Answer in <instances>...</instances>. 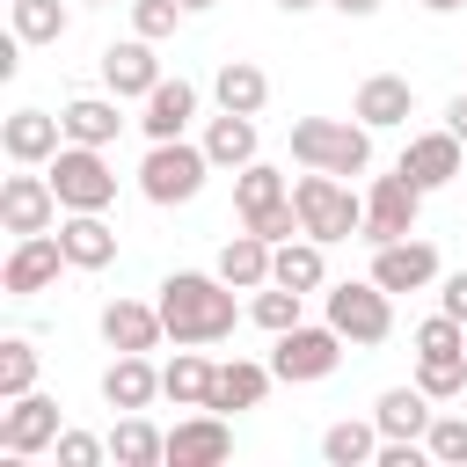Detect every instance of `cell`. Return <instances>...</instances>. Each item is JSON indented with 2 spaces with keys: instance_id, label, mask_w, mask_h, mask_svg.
Here are the masks:
<instances>
[{
  "instance_id": "7bdbcfd3",
  "label": "cell",
  "mask_w": 467,
  "mask_h": 467,
  "mask_svg": "<svg viewBox=\"0 0 467 467\" xmlns=\"http://www.w3.org/2000/svg\"><path fill=\"white\" fill-rule=\"evenodd\" d=\"M336 15H350V22H365V15H379V0H328Z\"/></svg>"
},
{
  "instance_id": "5b68a950",
  "label": "cell",
  "mask_w": 467,
  "mask_h": 467,
  "mask_svg": "<svg viewBox=\"0 0 467 467\" xmlns=\"http://www.w3.org/2000/svg\"><path fill=\"white\" fill-rule=\"evenodd\" d=\"M292 204H299V226H306L314 241H350V234H365V197H358L343 175H328V168L292 175Z\"/></svg>"
},
{
  "instance_id": "f546056e",
  "label": "cell",
  "mask_w": 467,
  "mask_h": 467,
  "mask_svg": "<svg viewBox=\"0 0 467 467\" xmlns=\"http://www.w3.org/2000/svg\"><path fill=\"white\" fill-rule=\"evenodd\" d=\"M277 204H292V175H277L270 161H248V168L234 175V212H241V226L263 219V212H277Z\"/></svg>"
},
{
  "instance_id": "7a4b0ae2",
  "label": "cell",
  "mask_w": 467,
  "mask_h": 467,
  "mask_svg": "<svg viewBox=\"0 0 467 467\" xmlns=\"http://www.w3.org/2000/svg\"><path fill=\"white\" fill-rule=\"evenodd\" d=\"M204 175H219L212 153H204V139H153L146 161H139V197L161 204V212H175V204H190L204 190Z\"/></svg>"
},
{
  "instance_id": "f6af8a7d",
  "label": "cell",
  "mask_w": 467,
  "mask_h": 467,
  "mask_svg": "<svg viewBox=\"0 0 467 467\" xmlns=\"http://www.w3.org/2000/svg\"><path fill=\"white\" fill-rule=\"evenodd\" d=\"M423 7H431V15H452V7H467V0H423Z\"/></svg>"
},
{
  "instance_id": "bcb514c9",
  "label": "cell",
  "mask_w": 467,
  "mask_h": 467,
  "mask_svg": "<svg viewBox=\"0 0 467 467\" xmlns=\"http://www.w3.org/2000/svg\"><path fill=\"white\" fill-rule=\"evenodd\" d=\"M182 7H190V15H212V7H219V0H182Z\"/></svg>"
},
{
  "instance_id": "f35d334b",
  "label": "cell",
  "mask_w": 467,
  "mask_h": 467,
  "mask_svg": "<svg viewBox=\"0 0 467 467\" xmlns=\"http://www.w3.org/2000/svg\"><path fill=\"white\" fill-rule=\"evenodd\" d=\"M182 15H190L182 0H131V29H139V36H153V44H168Z\"/></svg>"
},
{
  "instance_id": "4316f807",
  "label": "cell",
  "mask_w": 467,
  "mask_h": 467,
  "mask_svg": "<svg viewBox=\"0 0 467 467\" xmlns=\"http://www.w3.org/2000/svg\"><path fill=\"white\" fill-rule=\"evenodd\" d=\"M109 460L117 467H168V431H153L146 409H124L109 423Z\"/></svg>"
},
{
  "instance_id": "9a60e30c",
  "label": "cell",
  "mask_w": 467,
  "mask_h": 467,
  "mask_svg": "<svg viewBox=\"0 0 467 467\" xmlns=\"http://www.w3.org/2000/svg\"><path fill=\"white\" fill-rule=\"evenodd\" d=\"M219 460H234V423L219 409H197L168 431V467H219Z\"/></svg>"
},
{
  "instance_id": "603a6c76",
  "label": "cell",
  "mask_w": 467,
  "mask_h": 467,
  "mask_svg": "<svg viewBox=\"0 0 467 467\" xmlns=\"http://www.w3.org/2000/svg\"><path fill=\"white\" fill-rule=\"evenodd\" d=\"M58 124H66V139L73 146H117V131L131 124L124 109H117V95L102 88V95H73L66 109H58Z\"/></svg>"
},
{
  "instance_id": "e575fe53",
  "label": "cell",
  "mask_w": 467,
  "mask_h": 467,
  "mask_svg": "<svg viewBox=\"0 0 467 467\" xmlns=\"http://www.w3.org/2000/svg\"><path fill=\"white\" fill-rule=\"evenodd\" d=\"M409 343H416V358H467V321L438 306V314H423V321H416V336H409Z\"/></svg>"
},
{
  "instance_id": "44dd1931",
  "label": "cell",
  "mask_w": 467,
  "mask_h": 467,
  "mask_svg": "<svg viewBox=\"0 0 467 467\" xmlns=\"http://www.w3.org/2000/svg\"><path fill=\"white\" fill-rule=\"evenodd\" d=\"M102 401H109V409H153V401H161V365H153V350H117L109 372H102Z\"/></svg>"
},
{
  "instance_id": "8fae6325",
  "label": "cell",
  "mask_w": 467,
  "mask_h": 467,
  "mask_svg": "<svg viewBox=\"0 0 467 467\" xmlns=\"http://www.w3.org/2000/svg\"><path fill=\"white\" fill-rule=\"evenodd\" d=\"M58 401L51 394H15V401H0V452H22V460H36V452H51L58 445Z\"/></svg>"
},
{
  "instance_id": "6da1fadb",
  "label": "cell",
  "mask_w": 467,
  "mask_h": 467,
  "mask_svg": "<svg viewBox=\"0 0 467 467\" xmlns=\"http://www.w3.org/2000/svg\"><path fill=\"white\" fill-rule=\"evenodd\" d=\"M153 306L168 321V343H226L241 321V299L219 270H168Z\"/></svg>"
},
{
  "instance_id": "3957f363",
  "label": "cell",
  "mask_w": 467,
  "mask_h": 467,
  "mask_svg": "<svg viewBox=\"0 0 467 467\" xmlns=\"http://www.w3.org/2000/svg\"><path fill=\"white\" fill-rule=\"evenodd\" d=\"M292 161L328 168V175H365L372 168V124L358 117H299L292 124Z\"/></svg>"
},
{
  "instance_id": "e0dca14e",
  "label": "cell",
  "mask_w": 467,
  "mask_h": 467,
  "mask_svg": "<svg viewBox=\"0 0 467 467\" xmlns=\"http://www.w3.org/2000/svg\"><path fill=\"white\" fill-rule=\"evenodd\" d=\"M350 117H358V124H372V131H394V124H409V117H416V88H409L401 73H365V80H358V95H350Z\"/></svg>"
},
{
  "instance_id": "d6a6232c",
  "label": "cell",
  "mask_w": 467,
  "mask_h": 467,
  "mask_svg": "<svg viewBox=\"0 0 467 467\" xmlns=\"http://www.w3.org/2000/svg\"><path fill=\"white\" fill-rule=\"evenodd\" d=\"M7 29H15V44H58L73 29V7L66 0H7Z\"/></svg>"
},
{
  "instance_id": "d6986e66",
  "label": "cell",
  "mask_w": 467,
  "mask_h": 467,
  "mask_svg": "<svg viewBox=\"0 0 467 467\" xmlns=\"http://www.w3.org/2000/svg\"><path fill=\"white\" fill-rule=\"evenodd\" d=\"M212 387H219V365L204 358V343H175V358L161 365V401H175V409H212Z\"/></svg>"
},
{
  "instance_id": "d4e9b609",
  "label": "cell",
  "mask_w": 467,
  "mask_h": 467,
  "mask_svg": "<svg viewBox=\"0 0 467 467\" xmlns=\"http://www.w3.org/2000/svg\"><path fill=\"white\" fill-rule=\"evenodd\" d=\"M212 102H219V109H241V117H263V102H270V73H263L255 58H219V73H212Z\"/></svg>"
},
{
  "instance_id": "ee69618b",
  "label": "cell",
  "mask_w": 467,
  "mask_h": 467,
  "mask_svg": "<svg viewBox=\"0 0 467 467\" xmlns=\"http://www.w3.org/2000/svg\"><path fill=\"white\" fill-rule=\"evenodd\" d=\"M277 15H314V7H328V0H270Z\"/></svg>"
},
{
  "instance_id": "83f0119b",
  "label": "cell",
  "mask_w": 467,
  "mask_h": 467,
  "mask_svg": "<svg viewBox=\"0 0 467 467\" xmlns=\"http://www.w3.org/2000/svg\"><path fill=\"white\" fill-rule=\"evenodd\" d=\"M255 117H241V109H219L212 124H204V153H212V168H226V175H241L248 161H255Z\"/></svg>"
},
{
  "instance_id": "8d00e7d4",
  "label": "cell",
  "mask_w": 467,
  "mask_h": 467,
  "mask_svg": "<svg viewBox=\"0 0 467 467\" xmlns=\"http://www.w3.org/2000/svg\"><path fill=\"white\" fill-rule=\"evenodd\" d=\"M416 387L431 401H460L467 394V358H416Z\"/></svg>"
},
{
  "instance_id": "7402d4cb",
  "label": "cell",
  "mask_w": 467,
  "mask_h": 467,
  "mask_svg": "<svg viewBox=\"0 0 467 467\" xmlns=\"http://www.w3.org/2000/svg\"><path fill=\"white\" fill-rule=\"evenodd\" d=\"M58 248H66L73 270H109L117 263V226L102 212H66L58 219Z\"/></svg>"
},
{
  "instance_id": "52a82bcc",
  "label": "cell",
  "mask_w": 467,
  "mask_h": 467,
  "mask_svg": "<svg viewBox=\"0 0 467 467\" xmlns=\"http://www.w3.org/2000/svg\"><path fill=\"white\" fill-rule=\"evenodd\" d=\"M336 365H343V336H336L328 321H299V328H285L277 350H270V372H277L285 387H314V379H328Z\"/></svg>"
},
{
  "instance_id": "74e56055",
  "label": "cell",
  "mask_w": 467,
  "mask_h": 467,
  "mask_svg": "<svg viewBox=\"0 0 467 467\" xmlns=\"http://www.w3.org/2000/svg\"><path fill=\"white\" fill-rule=\"evenodd\" d=\"M423 445H431V460H438V467H467V416L438 409V416H431V431H423Z\"/></svg>"
},
{
  "instance_id": "5bb4252c",
  "label": "cell",
  "mask_w": 467,
  "mask_h": 467,
  "mask_svg": "<svg viewBox=\"0 0 467 467\" xmlns=\"http://www.w3.org/2000/svg\"><path fill=\"white\" fill-rule=\"evenodd\" d=\"M394 168H401L416 190H445V182H460V175H467V146L438 124V131H416V139L401 146V161H394Z\"/></svg>"
},
{
  "instance_id": "cb8c5ba5",
  "label": "cell",
  "mask_w": 467,
  "mask_h": 467,
  "mask_svg": "<svg viewBox=\"0 0 467 467\" xmlns=\"http://www.w3.org/2000/svg\"><path fill=\"white\" fill-rule=\"evenodd\" d=\"M270 277H277V285H292V292H328V241H314V234L277 241Z\"/></svg>"
},
{
  "instance_id": "9c48e42d",
  "label": "cell",
  "mask_w": 467,
  "mask_h": 467,
  "mask_svg": "<svg viewBox=\"0 0 467 467\" xmlns=\"http://www.w3.org/2000/svg\"><path fill=\"white\" fill-rule=\"evenodd\" d=\"M423 197H431V190H416L401 168H394V175H372V190H365V241L379 248V241H401V234H416V219H423Z\"/></svg>"
},
{
  "instance_id": "ac0fdd59",
  "label": "cell",
  "mask_w": 467,
  "mask_h": 467,
  "mask_svg": "<svg viewBox=\"0 0 467 467\" xmlns=\"http://www.w3.org/2000/svg\"><path fill=\"white\" fill-rule=\"evenodd\" d=\"M102 343H109V350H161V343H168V321H161L153 299H124V292H117V299L102 306Z\"/></svg>"
},
{
  "instance_id": "836d02e7",
  "label": "cell",
  "mask_w": 467,
  "mask_h": 467,
  "mask_svg": "<svg viewBox=\"0 0 467 467\" xmlns=\"http://www.w3.org/2000/svg\"><path fill=\"white\" fill-rule=\"evenodd\" d=\"M248 321H255V328H270V336H285V328H299V321H306V292H292V285H277V277H270V285L248 299Z\"/></svg>"
},
{
  "instance_id": "4fadbf2b",
  "label": "cell",
  "mask_w": 467,
  "mask_h": 467,
  "mask_svg": "<svg viewBox=\"0 0 467 467\" xmlns=\"http://www.w3.org/2000/svg\"><path fill=\"white\" fill-rule=\"evenodd\" d=\"M168 73H161V58H153V36H124V44H109L102 51V88L117 95V102H146L153 88H161Z\"/></svg>"
},
{
  "instance_id": "1f68e13d",
  "label": "cell",
  "mask_w": 467,
  "mask_h": 467,
  "mask_svg": "<svg viewBox=\"0 0 467 467\" xmlns=\"http://www.w3.org/2000/svg\"><path fill=\"white\" fill-rule=\"evenodd\" d=\"M321 460H328V467H372V460H379V423H372V416H365V423H358V416L328 423V431H321Z\"/></svg>"
},
{
  "instance_id": "ba28073f",
  "label": "cell",
  "mask_w": 467,
  "mask_h": 467,
  "mask_svg": "<svg viewBox=\"0 0 467 467\" xmlns=\"http://www.w3.org/2000/svg\"><path fill=\"white\" fill-rule=\"evenodd\" d=\"M66 219V204H58V190H51V175L44 168H22V175H7L0 182V226L22 241V234H51Z\"/></svg>"
},
{
  "instance_id": "8992f818",
  "label": "cell",
  "mask_w": 467,
  "mask_h": 467,
  "mask_svg": "<svg viewBox=\"0 0 467 467\" xmlns=\"http://www.w3.org/2000/svg\"><path fill=\"white\" fill-rule=\"evenodd\" d=\"M51 190H58V204L66 212H109L117 204V168H109V146H58L51 153Z\"/></svg>"
},
{
  "instance_id": "7c38bea8",
  "label": "cell",
  "mask_w": 467,
  "mask_h": 467,
  "mask_svg": "<svg viewBox=\"0 0 467 467\" xmlns=\"http://www.w3.org/2000/svg\"><path fill=\"white\" fill-rule=\"evenodd\" d=\"M438 277H445V263H438V248L423 234H401V241L372 248V285H387V292H423Z\"/></svg>"
},
{
  "instance_id": "d590c367",
  "label": "cell",
  "mask_w": 467,
  "mask_h": 467,
  "mask_svg": "<svg viewBox=\"0 0 467 467\" xmlns=\"http://www.w3.org/2000/svg\"><path fill=\"white\" fill-rule=\"evenodd\" d=\"M36 387V343L29 336H0V401Z\"/></svg>"
},
{
  "instance_id": "b9f144b4",
  "label": "cell",
  "mask_w": 467,
  "mask_h": 467,
  "mask_svg": "<svg viewBox=\"0 0 467 467\" xmlns=\"http://www.w3.org/2000/svg\"><path fill=\"white\" fill-rule=\"evenodd\" d=\"M445 131H452V139H460V146H467V88H460V95H452V102H445Z\"/></svg>"
},
{
  "instance_id": "30bf717a",
  "label": "cell",
  "mask_w": 467,
  "mask_h": 467,
  "mask_svg": "<svg viewBox=\"0 0 467 467\" xmlns=\"http://www.w3.org/2000/svg\"><path fill=\"white\" fill-rule=\"evenodd\" d=\"M58 270H73L66 248H58V226H51V234H22V241L7 248V263H0V292H7V299H36V292L58 285Z\"/></svg>"
},
{
  "instance_id": "f1b7e54d",
  "label": "cell",
  "mask_w": 467,
  "mask_h": 467,
  "mask_svg": "<svg viewBox=\"0 0 467 467\" xmlns=\"http://www.w3.org/2000/svg\"><path fill=\"white\" fill-rule=\"evenodd\" d=\"M431 416H438V409H431V394H423L416 379H409V387H387V394L372 401L379 438H423V431H431Z\"/></svg>"
},
{
  "instance_id": "60d3db41",
  "label": "cell",
  "mask_w": 467,
  "mask_h": 467,
  "mask_svg": "<svg viewBox=\"0 0 467 467\" xmlns=\"http://www.w3.org/2000/svg\"><path fill=\"white\" fill-rule=\"evenodd\" d=\"M438 306L467 321V270H445V277H438Z\"/></svg>"
},
{
  "instance_id": "ab89813d",
  "label": "cell",
  "mask_w": 467,
  "mask_h": 467,
  "mask_svg": "<svg viewBox=\"0 0 467 467\" xmlns=\"http://www.w3.org/2000/svg\"><path fill=\"white\" fill-rule=\"evenodd\" d=\"M58 467H102L109 460V438H95V431H58Z\"/></svg>"
},
{
  "instance_id": "7dc6e473",
  "label": "cell",
  "mask_w": 467,
  "mask_h": 467,
  "mask_svg": "<svg viewBox=\"0 0 467 467\" xmlns=\"http://www.w3.org/2000/svg\"><path fill=\"white\" fill-rule=\"evenodd\" d=\"M80 7H109V0H80Z\"/></svg>"
},
{
  "instance_id": "ffe728a7",
  "label": "cell",
  "mask_w": 467,
  "mask_h": 467,
  "mask_svg": "<svg viewBox=\"0 0 467 467\" xmlns=\"http://www.w3.org/2000/svg\"><path fill=\"white\" fill-rule=\"evenodd\" d=\"M190 124H197V80H182V73L161 80V88L139 102V131H146V146H153V139H182Z\"/></svg>"
},
{
  "instance_id": "2e32d148",
  "label": "cell",
  "mask_w": 467,
  "mask_h": 467,
  "mask_svg": "<svg viewBox=\"0 0 467 467\" xmlns=\"http://www.w3.org/2000/svg\"><path fill=\"white\" fill-rule=\"evenodd\" d=\"M58 146H66V124H58L51 109H15V117H0V153H7L15 168H51Z\"/></svg>"
},
{
  "instance_id": "277c9868",
  "label": "cell",
  "mask_w": 467,
  "mask_h": 467,
  "mask_svg": "<svg viewBox=\"0 0 467 467\" xmlns=\"http://www.w3.org/2000/svg\"><path fill=\"white\" fill-rule=\"evenodd\" d=\"M321 321H328L350 350H372V343L394 336V292L372 285V277H343V285L321 292Z\"/></svg>"
},
{
  "instance_id": "4dcf8cb0",
  "label": "cell",
  "mask_w": 467,
  "mask_h": 467,
  "mask_svg": "<svg viewBox=\"0 0 467 467\" xmlns=\"http://www.w3.org/2000/svg\"><path fill=\"white\" fill-rule=\"evenodd\" d=\"M270 255H277V248H270L263 234H248V226H241V234L219 248V277H226L234 292H263V285H270Z\"/></svg>"
},
{
  "instance_id": "484cf974",
  "label": "cell",
  "mask_w": 467,
  "mask_h": 467,
  "mask_svg": "<svg viewBox=\"0 0 467 467\" xmlns=\"http://www.w3.org/2000/svg\"><path fill=\"white\" fill-rule=\"evenodd\" d=\"M277 387V372L270 365H255V358H226L219 365V387H212V409L219 416H241V409H263V394Z\"/></svg>"
}]
</instances>
